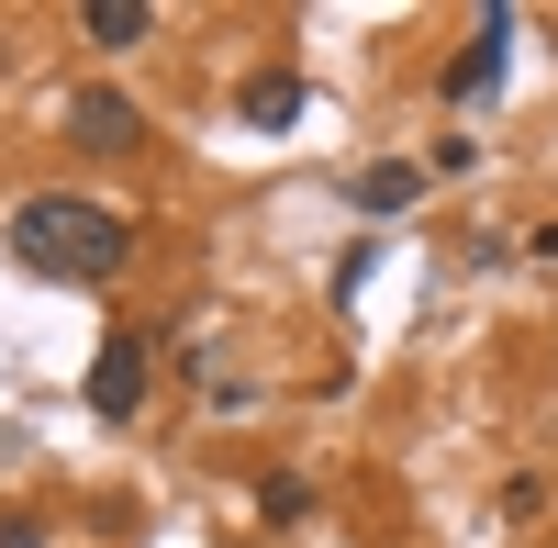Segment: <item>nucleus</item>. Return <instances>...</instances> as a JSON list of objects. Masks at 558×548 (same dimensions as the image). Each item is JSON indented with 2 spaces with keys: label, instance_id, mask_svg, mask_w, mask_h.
I'll return each instance as SVG.
<instances>
[{
  "label": "nucleus",
  "instance_id": "f03ea898",
  "mask_svg": "<svg viewBox=\"0 0 558 548\" xmlns=\"http://www.w3.org/2000/svg\"><path fill=\"white\" fill-rule=\"evenodd\" d=\"M146 381H157V358H146V336H101V358H89V415L101 426H134L146 415Z\"/></svg>",
  "mask_w": 558,
  "mask_h": 548
},
{
  "label": "nucleus",
  "instance_id": "0eeeda50",
  "mask_svg": "<svg viewBox=\"0 0 558 548\" xmlns=\"http://www.w3.org/2000/svg\"><path fill=\"white\" fill-rule=\"evenodd\" d=\"M78 34L123 57V45H146V34H157V12H146V0H89V12H78Z\"/></svg>",
  "mask_w": 558,
  "mask_h": 548
},
{
  "label": "nucleus",
  "instance_id": "6e6552de",
  "mask_svg": "<svg viewBox=\"0 0 558 548\" xmlns=\"http://www.w3.org/2000/svg\"><path fill=\"white\" fill-rule=\"evenodd\" d=\"M257 515H268V526H302V515H313V481H302V470H268V481H257Z\"/></svg>",
  "mask_w": 558,
  "mask_h": 548
},
{
  "label": "nucleus",
  "instance_id": "423d86ee",
  "mask_svg": "<svg viewBox=\"0 0 558 548\" xmlns=\"http://www.w3.org/2000/svg\"><path fill=\"white\" fill-rule=\"evenodd\" d=\"M347 191H357V213H413V191H425V168H413V157H380V168H357Z\"/></svg>",
  "mask_w": 558,
  "mask_h": 548
},
{
  "label": "nucleus",
  "instance_id": "f257e3e1",
  "mask_svg": "<svg viewBox=\"0 0 558 548\" xmlns=\"http://www.w3.org/2000/svg\"><path fill=\"white\" fill-rule=\"evenodd\" d=\"M12 258L34 269V281H112V269L134 258V224L112 202L34 191V202H12Z\"/></svg>",
  "mask_w": 558,
  "mask_h": 548
},
{
  "label": "nucleus",
  "instance_id": "20e7f679",
  "mask_svg": "<svg viewBox=\"0 0 558 548\" xmlns=\"http://www.w3.org/2000/svg\"><path fill=\"white\" fill-rule=\"evenodd\" d=\"M68 134H78L89 157H123L134 134H146V112H134L123 90H78V102H68Z\"/></svg>",
  "mask_w": 558,
  "mask_h": 548
},
{
  "label": "nucleus",
  "instance_id": "1a4fd4ad",
  "mask_svg": "<svg viewBox=\"0 0 558 548\" xmlns=\"http://www.w3.org/2000/svg\"><path fill=\"white\" fill-rule=\"evenodd\" d=\"M547 515V481H502V526H536Z\"/></svg>",
  "mask_w": 558,
  "mask_h": 548
},
{
  "label": "nucleus",
  "instance_id": "39448f33",
  "mask_svg": "<svg viewBox=\"0 0 558 548\" xmlns=\"http://www.w3.org/2000/svg\"><path fill=\"white\" fill-rule=\"evenodd\" d=\"M235 112H246V134H291V123L313 112V90H302L291 68H268V79H246V102H235Z\"/></svg>",
  "mask_w": 558,
  "mask_h": 548
},
{
  "label": "nucleus",
  "instance_id": "7ed1b4c3",
  "mask_svg": "<svg viewBox=\"0 0 558 548\" xmlns=\"http://www.w3.org/2000/svg\"><path fill=\"white\" fill-rule=\"evenodd\" d=\"M502 68H514V12H481V34L447 57V102H481V90H502Z\"/></svg>",
  "mask_w": 558,
  "mask_h": 548
},
{
  "label": "nucleus",
  "instance_id": "9d476101",
  "mask_svg": "<svg viewBox=\"0 0 558 548\" xmlns=\"http://www.w3.org/2000/svg\"><path fill=\"white\" fill-rule=\"evenodd\" d=\"M0 548H45V515H0Z\"/></svg>",
  "mask_w": 558,
  "mask_h": 548
}]
</instances>
